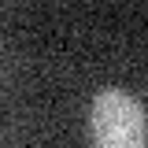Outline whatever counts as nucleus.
<instances>
[{
  "label": "nucleus",
  "mask_w": 148,
  "mask_h": 148,
  "mask_svg": "<svg viewBox=\"0 0 148 148\" xmlns=\"http://www.w3.org/2000/svg\"><path fill=\"white\" fill-rule=\"evenodd\" d=\"M96 148H145V108L122 89H100L89 108Z\"/></svg>",
  "instance_id": "f257e3e1"
}]
</instances>
